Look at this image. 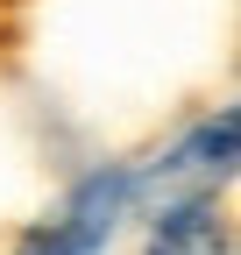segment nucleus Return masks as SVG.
I'll return each instance as SVG.
<instances>
[{
  "mask_svg": "<svg viewBox=\"0 0 241 255\" xmlns=\"http://www.w3.org/2000/svg\"><path fill=\"white\" fill-rule=\"evenodd\" d=\"M135 255H241V220L220 191H163L142 220Z\"/></svg>",
  "mask_w": 241,
  "mask_h": 255,
  "instance_id": "7ed1b4c3",
  "label": "nucleus"
},
{
  "mask_svg": "<svg viewBox=\"0 0 241 255\" xmlns=\"http://www.w3.org/2000/svg\"><path fill=\"white\" fill-rule=\"evenodd\" d=\"M135 206H149V184H142V156H114V163H93L64 199H57L43 220L0 248V255H107L114 234L135 220Z\"/></svg>",
  "mask_w": 241,
  "mask_h": 255,
  "instance_id": "f257e3e1",
  "label": "nucleus"
},
{
  "mask_svg": "<svg viewBox=\"0 0 241 255\" xmlns=\"http://www.w3.org/2000/svg\"><path fill=\"white\" fill-rule=\"evenodd\" d=\"M234 177H241V92L206 107L192 128H177L163 149L142 156L149 199H163V191H220Z\"/></svg>",
  "mask_w": 241,
  "mask_h": 255,
  "instance_id": "f03ea898",
  "label": "nucleus"
}]
</instances>
